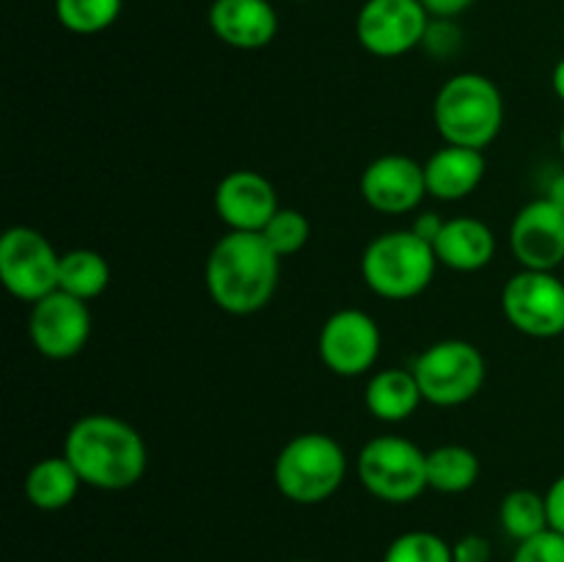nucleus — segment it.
<instances>
[{
	"label": "nucleus",
	"instance_id": "5",
	"mask_svg": "<svg viewBox=\"0 0 564 562\" xmlns=\"http://www.w3.org/2000/svg\"><path fill=\"white\" fill-rule=\"evenodd\" d=\"M347 477V455L325 433H301L281 446L273 466L275 488L295 505H323Z\"/></svg>",
	"mask_w": 564,
	"mask_h": 562
},
{
	"label": "nucleus",
	"instance_id": "14",
	"mask_svg": "<svg viewBox=\"0 0 564 562\" xmlns=\"http://www.w3.org/2000/svg\"><path fill=\"white\" fill-rule=\"evenodd\" d=\"M361 196L375 213L408 215L427 196L424 165L408 154L375 158L361 174Z\"/></svg>",
	"mask_w": 564,
	"mask_h": 562
},
{
	"label": "nucleus",
	"instance_id": "22",
	"mask_svg": "<svg viewBox=\"0 0 564 562\" xmlns=\"http://www.w3.org/2000/svg\"><path fill=\"white\" fill-rule=\"evenodd\" d=\"M110 284V264L108 259L91 248H75L69 253H61V273L58 290L80 298V301H94L102 295Z\"/></svg>",
	"mask_w": 564,
	"mask_h": 562
},
{
	"label": "nucleus",
	"instance_id": "4",
	"mask_svg": "<svg viewBox=\"0 0 564 562\" xmlns=\"http://www.w3.org/2000/svg\"><path fill=\"white\" fill-rule=\"evenodd\" d=\"M438 257L413 229H394L375 237L361 257V275L375 295L386 301H411L435 279Z\"/></svg>",
	"mask_w": 564,
	"mask_h": 562
},
{
	"label": "nucleus",
	"instance_id": "19",
	"mask_svg": "<svg viewBox=\"0 0 564 562\" xmlns=\"http://www.w3.org/2000/svg\"><path fill=\"white\" fill-rule=\"evenodd\" d=\"M422 389L413 369H380L369 378L364 406L380 422H405L422 406Z\"/></svg>",
	"mask_w": 564,
	"mask_h": 562
},
{
	"label": "nucleus",
	"instance_id": "34",
	"mask_svg": "<svg viewBox=\"0 0 564 562\" xmlns=\"http://www.w3.org/2000/svg\"><path fill=\"white\" fill-rule=\"evenodd\" d=\"M551 88H554L556 97L564 102V58L554 66V72H551Z\"/></svg>",
	"mask_w": 564,
	"mask_h": 562
},
{
	"label": "nucleus",
	"instance_id": "36",
	"mask_svg": "<svg viewBox=\"0 0 564 562\" xmlns=\"http://www.w3.org/2000/svg\"><path fill=\"white\" fill-rule=\"evenodd\" d=\"M292 562H314V560H292Z\"/></svg>",
	"mask_w": 564,
	"mask_h": 562
},
{
	"label": "nucleus",
	"instance_id": "16",
	"mask_svg": "<svg viewBox=\"0 0 564 562\" xmlns=\"http://www.w3.org/2000/svg\"><path fill=\"white\" fill-rule=\"evenodd\" d=\"M209 31L235 50H262L279 33V14L270 0H213Z\"/></svg>",
	"mask_w": 564,
	"mask_h": 562
},
{
	"label": "nucleus",
	"instance_id": "7",
	"mask_svg": "<svg viewBox=\"0 0 564 562\" xmlns=\"http://www.w3.org/2000/svg\"><path fill=\"white\" fill-rule=\"evenodd\" d=\"M411 369L424 400L438 408L466 406L482 391L488 375L485 356L466 339L435 342L413 361Z\"/></svg>",
	"mask_w": 564,
	"mask_h": 562
},
{
	"label": "nucleus",
	"instance_id": "2",
	"mask_svg": "<svg viewBox=\"0 0 564 562\" xmlns=\"http://www.w3.org/2000/svg\"><path fill=\"white\" fill-rule=\"evenodd\" d=\"M64 455L83 485L97 490H127L147 474L149 452L141 433L113 413H86L69 428Z\"/></svg>",
	"mask_w": 564,
	"mask_h": 562
},
{
	"label": "nucleus",
	"instance_id": "37",
	"mask_svg": "<svg viewBox=\"0 0 564 562\" xmlns=\"http://www.w3.org/2000/svg\"><path fill=\"white\" fill-rule=\"evenodd\" d=\"M562 281H564V279H562Z\"/></svg>",
	"mask_w": 564,
	"mask_h": 562
},
{
	"label": "nucleus",
	"instance_id": "23",
	"mask_svg": "<svg viewBox=\"0 0 564 562\" xmlns=\"http://www.w3.org/2000/svg\"><path fill=\"white\" fill-rule=\"evenodd\" d=\"M499 521L501 527H505V532L510 534V538H516L518 543L545 532V529H551L545 496H540L538 490L529 488L510 490V494L501 499Z\"/></svg>",
	"mask_w": 564,
	"mask_h": 562
},
{
	"label": "nucleus",
	"instance_id": "26",
	"mask_svg": "<svg viewBox=\"0 0 564 562\" xmlns=\"http://www.w3.org/2000/svg\"><path fill=\"white\" fill-rule=\"evenodd\" d=\"M262 237L281 259H286L306 246L308 237H312V224L301 209L281 207L262 229Z\"/></svg>",
	"mask_w": 564,
	"mask_h": 562
},
{
	"label": "nucleus",
	"instance_id": "35",
	"mask_svg": "<svg viewBox=\"0 0 564 562\" xmlns=\"http://www.w3.org/2000/svg\"><path fill=\"white\" fill-rule=\"evenodd\" d=\"M560 149H562V158H564V125H562V132H560Z\"/></svg>",
	"mask_w": 564,
	"mask_h": 562
},
{
	"label": "nucleus",
	"instance_id": "20",
	"mask_svg": "<svg viewBox=\"0 0 564 562\" xmlns=\"http://www.w3.org/2000/svg\"><path fill=\"white\" fill-rule=\"evenodd\" d=\"M80 485L83 479L69 463V457L53 455L33 463L25 477V496L36 510L55 512L64 510V507H69L75 501Z\"/></svg>",
	"mask_w": 564,
	"mask_h": 562
},
{
	"label": "nucleus",
	"instance_id": "6",
	"mask_svg": "<svg viewBox=\"0 0 564 562\" xmlns=\"http://www.w3.org/2000/svg\"><path fill=\"white\" fill-rule=\"evenodd\" d=\"M358 479L375 499L386 505H408L427 485V452L402 435H380L358 452Z\"/></svg>",
	"mask_w": 564,
	"mask_h": 562
},
{
	"label": "nucleus",
	"instance_id": "9",
	"mask_svg": "<svg viewBox=\"0 0 564 562\" xmlns=\"http://www.w3.org/2000/svg\"><path fill=\"white\" fill-rule=\"evenodd\" d=\"M501 309L510 325L534 339L564 334V281L549 270H521L501 292Z\"/></svg>",
	"mask_w": 564,
	"mask_h": 562
},
{
	"label": "nucleus",
	"instance_id": "24",
	"mask_svg": "<svg viewBox=\"0 0 564 562\" xmlns=\"http://www.w3.org/2000/svg\"><path fill=\"white\" fill-rule=\"evenodd\" d=\"M124 0H55V20L77 36L102 33L119 20Z\"/></svg>",
	"mask_w": 564,
	"mask_h": 562
},
{
	"label": "nucleus",
	"instance_id": "10",
	"mask_svg": "<svg viewBox=\"0 0 564 562\" xmlns=\"http://www.w3.org/2000/svg\"><path fill=\"white\" fill-rule=\"evenodd\" d=\"M430 20L422 0H367L356 17V36L378 58H400L422 47Z\"/></svg>",
	"mask_w": 564,
	"mask_h": 562
},
{
	"label": "nucleus",
	"instance_id": "12",
	"mask_svg": "<svg viewBox=\"0 0 564 562\" xmlns=\"http://www.w3.org/2000/svg\"><path fill=\"white\" fill-rule=\"evenodd\" d=\"M28 334L44 358L64 361V358L77 356L91 336L88 303L64 290L50 292L47 298L33 303Z\"/></svg>",
	"mask_w": 564,
	"mask_h": 562
},
{
	"label": "nucleus",
	"instance_id": "33",
	"mask_svg": "<svg viewBox=\"0 0 564 562\" xmlns=\"http://www.w3.org/2000/svg\"><path fill=\"white\" fill-rule=\"evenodd\" d=\"M545 198H549V202H554L560 209H564V171L562 174L551 176L549 187H545Z\"/></svg>",
	"mask_w": 564,
	"mask_h": 562
},
{
	"label": "nucleus",
	"instance_id": "32",
	"mask_svg": "<svg viewBox=\"0 0 564 562\" xmlns=\"http://www.w3.org/2000/svg\"><path fill=\"white\" fill-rule=\"evenodd\" d=\"M444 224H446V220L441 218L438 213H422L416 220H413L411 229L416 231V235L422 237V240H427L430 246H433L435 237H438L441 229H444Z\"/></svg>",
	"mask_w": 564,
	"mask_h": 562
},
{
	"label": "nucleus",
	"instance_id": "21",
	"mask_svg": "<svg viewBox=\"0 0 564 562\" xmlns=\"http://www.w3.org/2000/svg\"><path fill=\"white\" fill-rule=\"evenodd\" d=\"M479 457L468 446L444 444L427 452V485L438 494H463L479 479Z\"/></svg>",
	"mask_w": 564,
	"mask_h": 562
},
{
	"label": "nucleus",
	"instance_id": "1",
	"mask_svg": "<svg viewBox=\"0 0 564 562\" xmlns=\"http://www.w3.org/2000/svg\"><path fill=\"white\" fill-rule=\"evenodd\" d=\"M281 275V257L262 231H229L213 246L204 268L215 306L235 317L257 314L273 301Z\"/></svg>",
	"mask_w": 564,
	"mask_h": 562
},
{
	"label": "nucleus",
	"instance_id": "30",
	"mask_svg": "<svg viewBox=\"0 0 564 562\" xmlns=\"http://www.w3.org/2000/svg\"><path fill=\"white\" fill-rule=\"evenodd\" d=\"M545 507H549L551 529L564 534V474L551 483L549 494H545Z\"/></svg>",
	"mask_w": 564,
	"mask_h": 562
},
{
	"label": "nucleus",
	"instance_id": "13",
	"mask_svg": "<svg viewBox=\"0 0 564 562\" xmlns=\"http://www.w3.org/2000/svg\"><path fill=\"white\" fill-rule=\"evenodd\" d=\"M510 248L523 270H549L564 264V209L549 198H534L516 215Z\"/></svg>",
	"mask_w": 564,
	"mask_h": 562
},
{
	"label": "nucleus",
	"instance_id": "11",
	"mask_svg": "<svg viewBox=\"0 0 564 562\" xmlns=\"http://www.w3.org/2000/svg\"><path fill=\"white\" fill-rule=\"evenodd\" d=\"M380 325L361 309H339L319 328L317 350L325 367L339 378L367 375L380 358Z\"/></svg>",
	"mask_w": 564,
	"mask_h": 562
},
{
	"label": "nucleus",
	"instance_id": "18",
	"mask_svg": "<svg viewBox=\"0 0 564 562\" xmlns=\"http://www.w3.org/2000/svg\"><path fill=\"white\" fill-rule=\"evenodd\" d=\"M485 154L479 149L466 147H449L433 154L424 163V180H427V193L441 202H460V198L471 196L485 180Z\"/></svg>",
	"mask_w": 564,
	"mask_h": 562
},
{
	"label": "nucleus",
	"instance_id": "29",
	"mask_svg": "<svg viewBox=\"0 0 564 562\" xmlns=\"http://www.w3.org/2000/svg\"><path fill=\"white\" fill-rule=\"evenodd\" d=\"M490 543L482 534H463L457 543H452V556L455 562H490Z\"/></svg>",
	"mask_w": 564,
	"mask_h": 562
},
{
	"label": "nucleus",
	"instance_id": "8",
	"mask_svg": "<svg viewBox=\"0 0 564 562\" xmlns=\"http://www.w3.org/2000/svg\"><path fill=\"white\" fill-rule=\"evenodd\" d=\"M61 253L42 231L11 226L0 237V279L22 303H36L58 290Z\"/></svg>",
	"mask_w": 564,
	"mask_h": 562
},
{
	"label": "nucleus",
	"instance_id": "25",
	"mask_svg": "<svg viewBox=\"0 0 564 562\" xmlns=\"http://www.w3.org/2000/svg\"><path fill=\"white\" fill-rule=\"evenodd\" d=\"M383 562H455L452 543L427 529H413L391 540Z\"/></svg>",
	"mask_w": 564,
	"mask_h": 562
},
{
	"label": "nucleus",
	"instance_id": "27",
	"mask_svg": "<svg viewBox=\"0 0 564 562\" xmlns=\"http://www.w3.org/2000/svg\"><path fill=\"white\" fill-rule=\"evenodd\" d=\"M512 562H564V534L556 529L534 534L518 543Z\"/></svg>",
	"mask_w": 564,
	"mask_h": 562
},
{
	"label": "nucleus",
	"instance_id": "17",
	"mask_svg": "<svg viewBox=\"0 0 564 562\" xmlns=\"http://www.w3.org/2000/svg\"><path fill=\"white\" fill-rule=\"evenodd\" d=\"M433 251L438 264L457 270V273H477L488 268L496 257V235L479 218H452L446 220L441 235L435 237Z\"/></svg>",
	"mask_w": 564,
	"mask_h": 562
},
{
	"label": "nucleus",
	"instance_id": "15",
	"mask_svg": "<svg viewBox=\"0 0 564 562\" xmlns=\"http://www.w3.org/2000/svg\"><path fill=\"white\" fill-rule=\"evenodd\" d=\"M279 209L273 182L257 171H229L215 187V213L229 231H262Z\"/></svg>",
	"mask_w": 564,
	"mask_h": 562
},
{
	"label": "nucleus",
	"instance_id": "28",
	"mask_svg": "<svg viewBox=\"0 0 564 562\" xmlns=\"http://www.w3.org/2000/svg\"><path fill=\"white\" fill-rule=\"evenodd\" d=\"M463 42V33L457 31L455 20H430L427 33H424L422 47H427V53L446 58V55L457 53Z\"/></svg>",
	"mask_w": 564,
	"mask_h": 562
},
{
	"label": "nucleus",
	"instance_id": "31",
	"mask_svg": "<svg viewBox=\"0 0 564 562\" xmlns=\"http://www.w3.org/2000/svg\"><path fill=\"white\" fill-rule=\"evenodd\" d=\"M474 3L477 0H422V6L433 20H455V17L466 14Z\"/></svg>",
	"mask_w": 564,
	"mask_h": 562
},
{
	"label": "nucleus",
	"instance_id": "3",
	"mask_svg": "<svg viewBox=\"0 0 564 562\" xmlns=\"http://www.w3.org/2000/svg\"><path fill=\"white\" fill-rule=\"evenodd\" d=\"M435 130L449 147L488 149L505 127V97L490 77L460 72L435 94Z\"/></svg>",
	"mask_w": 564,
	"mask_h": 562
}]
</instances>
